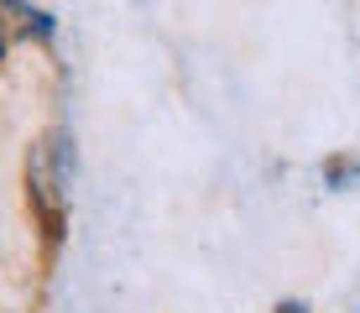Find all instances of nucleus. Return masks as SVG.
I'll return each instance as SVG.
<instances>
[{
	"mask_svg": "<svg viewBox=\"0 0 360 313\" xmlns=\"http://www.w3.org/2000/svg\"><path fill=\"white\" fill-rule=\"evenodd\" d=\"M68 178H73V162H68V136H63V131H47L42 141L32 146V162H27V188H32V204H37V215H42L47 235H63Z\"/></svg>",
	"mask_w": 360,
	"mask_h": 313,
	"instance_id": "nucleus-1",
	"label": "nucleus"
},
{
	"mask_svg": "<svg viewBox=\"0 0 360 313\" xmlns=\"http://www.w3.org/2000/svg\"><path fill=\"white\" fill-rule=\"evenodd\" d=\"M277 313H308L303 303H277Z\"/></svg>",
	"mask_w": 360,
	"mask_h": 313,
	"instance_id": "nucleus-2",
	"label": "nucleus"
},
{
	"mask_svg": "<svg viewBox=\"0 0 360 313\" xmlns=\"http://www.w3.org/2000/svg\"><path fill=\"white\" fill-rule=\"evenodd\" d=\"M0 58H6V42H0Z\"/></svg>",
	"mask_w": 360,
	"mask_h": 313,
	"instance_id": "nucleus-3",
	"label": "nucleus"
}]
</instances>
